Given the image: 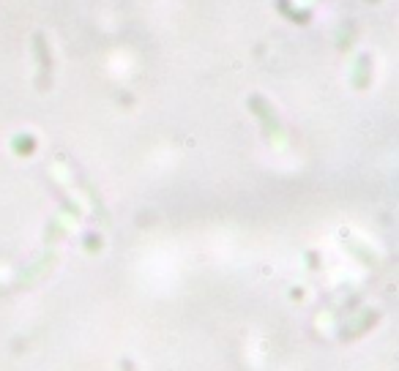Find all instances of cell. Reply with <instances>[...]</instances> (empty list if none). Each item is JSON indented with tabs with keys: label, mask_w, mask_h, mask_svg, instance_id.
Listing matches in <instances>:
<instances>
[{
	"label": "cell",
	"mask_w": 399,
	"mask_h": 371,
	"mask_svg": "<svg viewBox=\"0 0 399 371\" xmlns=\"http://www.w3.org/2000/svg\"><path fill=\"white\" fill-rule=\"evenodd\" d=\"M369 3H375V0H369Z\"/></svg>",
	"instance_id": "obj_5"
},
{
	"label": "cell",
	"mask_w": 399,
	"mask_h": 371,
	"mask_svg": "<svg viewBox=\"0 0 399 371\" xmlns=\"http://www.w3.org/2000/svg\"><path fill=\"white\" fill-rule=\"evenodd\" d=\"M123 371H134V366H132L129 361H123Z\"/></svg>",
	"instance_id": "obj_4"
},
{
	"label": "cell",
	"mask_w": 399,
	"mask_h": 371,
	"mask_svg": "<svg viewBox=\"0 0 399 371\" xmlns=\"http://www.w3.org/2000/svg\"><path fill=\"white\" fill-rule=\"evenodd\" d=\"M33 52H36V63H39V90H47L52 85V52H50L44 33L33 36Z\"/></svg>",
	"instance_id": "obj_1"
},
{
	"label": "cell",
	"mask_w": 399,
	"mask_h": 371,
	"mask_svg": "<svg viewBox=\"0 0 399 371\" xmlns=\"http://www.w3.org/2000/svg\"><path fill=\"white\" fill-rule=\"evenodd\" d=\"M369 76H372V58L369 55H361L358 63H356V74H353V85L358 90H364L369 85Z\"/></svg>",
	"instance_id": "obj_3"
},
{
	"label": "cell",
	"mask_w": 399,
	"mask_h": 371,
	"mask_svg": "<svg viewBox=\"0 0 399 371\" xmlns=\"http://www.w3.org/2000/svg\"><path fill=\"white\" fill-rule=\"evenodd\" d=\"M249 109L260 118V123H263V131L268 134V137H279L282 134V126H279V118H276V112H274V107L263 98V96H249Z\"/></svg>",
	"instance_id": "obj_2"
}]
</instances>
